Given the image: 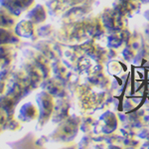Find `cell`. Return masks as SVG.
I'll use <instances>...</instances> for the list:
<instances>
[{
	"instance_id": "cell-1",
	"label": "cell",
	"mask_w": 149,
	"mask_h": 149,
	"mask_svg": "<svg viewBox=\"0 0 149 149\" xmlns=\"http://www.w3.org/2000/svg\"><path fill=\"white\" fill-rule=\"evenodd\" d=\"M81 126V119L79 117H67L62 120L58 127L52 132L51 139L54 141L68 142L77 135Z\"/></svg>"
},
{
	"instance_id": "cell-2",
	"label": "cell",
	"mask_w": 149,
	"mask_h": 149,
	"mask_svg": "<svg viewBox=\"0 0 149 149\" xmlns=\"http://www.w3.org/2000/svg\"><path fill=\"white\" fill-rule=\"evenodd\" d=\"M36 102L39 109L38 123L42 126L51 119L55 107V97L46 91H43L37 95Z\"/></svg>"
},
{
	"instance_id": "cell-3",
	"label": "cell",
	"mask_w": 149,
	"mask_h": 149,
	"mask_svg": "<svg viewBox=\"0 0 149 149\" xmlns=\"http://www.w3.org/2000/svg\"><path fill=\"white\" fill-rule=\"evenodd\" d=\"M124 16L117 12L114 8H105L102 11L100 19L103 24L105 31L109 33L119 32L126 28V24L124 21Z\"/></svg>"
},
{
	"instance_id": "cell-4",
	"label": "cell",
	"mask_w": 149,
	"mask_h": 149,
	"mask_svg": "<svg viewBox=\"0 0 149 149\" xmlns=\"http://www.w3.org/2000/svg\"><path fill=\"white\" fill-rule=\"evenodd\" d=\"M77 102L78 107L81 109V111L86 112L90 111L97 107V105L100 103V98L97 93H93L88 86H80L76 92Z\"/></svg>"
},
{
	"instance_id": "cell-5",
	"label": "cell",
	"mask_w": 149,
	"mask_h": 149,
	"mask_svg": "<svg viewBox=\"0 0 149 149\" xmlns=\"http://www.w3.org/2000/svg\"><path fill=\"white\" fill-rule=\"evenodd\" d=\"M81 52L86 57H90L97 64H104L109 58V52L102 46H98L95 39L90 38L80 46Z\"/></svg>"
},
{
	"instance_id": "cell-6",
	"label": "cell",
	"mask_w": 149,
	"mask_h": 149,
	"mask_svg": "<svg viewBox=\"0 0 149 149\" xmlns=\"http://www.w3.org/2000/svg\"><path fill=\"white\" fill-rule=\"evenodd\" d=\"M35 0H0V6L4 7L12 15L18 17L33 6Z\"/></svg>"
},
{
	"instance_id": "cell-7",
	"label": "cell",
	"mask_w": 149,
	"mask_h": 149,
	"mask_svg": "<svg viewBox=\"0 0 149 149\" xmlns=\"http://www.w3.org/2000/svg\"><path fill=\"white\" fill-rule=\"evenodd\" d=\"M22 71L24 74H25L28 85L31 86L32 88H37L41 84L43 79H44L43 74H41V72L38 70L37 67L35 65H33L29 60H26L23 63Z\"/></svg>"
},
{
	"instance_id": "cell-8",
	"label": "cell",
	"mask_w": 149,
	"mask_h": 149,
	"mask_svg": "<svg viewBox=\"0 0 149 149\" xmlns=\"http://www.w3.org/2000/svg\"><path fill=\"white\" fill-rule=\"evenodd\" d=\"M85 22V28L86 31L88 38L93 39H98L100 37L103 36L107 31H105L103 24L102 22L100 17H92L84 20Z\"/></svg>"
},
{
	"instance_id": "cell-9",
	"label": "cell",
	"mask_w": 149,
	"mask_h": 149,
	"mask_svg": "<svg viewBox=\"0 0 149 149\" xmlns=\"http://www.w3.org/2000/svg\"><path fill=\"white\" fill-rule=\"evenodd\" d=\"M100 130L104 134L113 133L118 126V119L116 115L109 110L105 111L100 119Z\"/></svg>"
},
{
	"instance_id": "cell-10",
	"label": "cell",
	"mask_w": 149,
	"mask_h": 149,
	"mask_svg": "<svg viewBox=\"0 0 149 149\" xmlns=\"http://www.w3.org/2000/svg\"><path fill=\"white\" fill-rule=\"evenodd\" d=\"M14 33L18 36L19 38H27V39H33L36 37L35 24L32 21L25 19L20 22H18L14 27Z\"/></svg>"
},
{
	"instance_id": "cell-11",
	"label": "cell",
	"mask_w": 149,
	"mask_h": 149,
	"mask_svg": "<svg viewBox=\"0 0 149 149\" xmlns=\"http://www.w3.org/2000/svg\"><path fill=\"white\" fill-rule=\"evenodd\" d=\"M88 81L91 83V85L97 86V88H109L110 85V80L109 77H107L102 71V68L100 66H97L95 69L90 70V74H88Z\"/></svg>"
},
{
	"instance_id": "cell-12",
	"label": "cell",
	"mask_w": 149,
	"mask_h": 149,
	"mask_svg": "<svg viewBox=\"0 0 149 149\" xmlns=\"http://www.w3.org/2000/svg\"><path fill=\"white\" fill-rule=\"evenodd\" d=\"M48 15V11L46 7L43 5H36L33 8H30L29 11L27 12V15H26V19L32 21L35 25L37 24H42L46 21Z\"/></svg>"
},
{
	"instance_id": "cell-13",
	"label": "cell",
	"mask_w": 149,
	"mask_h": 149,
	"mask_svg": "<svg viewBox=\"0 0 149 149\" xmlns=\"http://www.w3.org/2000/svg\"><path fill=\"white\" fill-rule=\"evenodd\" d=\"M39 117V109L32 102H26L19 110V119L21 121H32Z\"/></svg>"
},
{
	"instance_id": "cell-14",
	"label": "cell",
	"mask_w": 149,
	"mask_h": 149,
	"mask_svg": "<svg viewBox=\"0 0 149 149\" xmlns=\"http://www.w3.org/2000/svg\"><path fill=\"white\" fill-rule=\"evenodd\" d=\"M44 91H46L49 93H51L54 97H65V88L62 86L61 81L57 79H45Z\"/></svg>"
},
{
	"instance_id": "cell-15",
	"label": "cell",
	"mask_w": 149,
	"mask_h": 149,
	"mask_svg": "<svg viewBox=\"0 0 149 149\" xmlns=\"http://www.w3.org/2000/svg\"><path fill=\"white\" fill-rule=\"evenodd\" d=\"M69 103L63 97H60L58 103H55L54 111H53V118L55 121L61 122L62 120L69 117Z\"/></svg>"
},
{
	"instance_id": "cell-16",
	"label": "cell",
	"mask_w": 149,
	"mask_h": 149,
	"mask_svg": "<svg viewBox=\"0 0 149 149\" xmlns=\"http://www.w3.org/2000/svg\"><path fill=\"white\" fill-rule=\"evenodd\" d=\"M16 25V19L15 16L8 10H6L4 7L0 6V27L12 29Z\"/></svg>"
},
{
	"instance_id": "cell-17",
	"label": "cell",
	"mask_w": 149,
	"mask_h": 149,
	"mask_svg": "<svg viewBox=\"0 0 149 149\" xmlns=\"http://www.w3.org/2000/svg\"><path fill=\"white\" fill-rule=\"evenodd\" d=\"M19 42V37L11 29L0 27V45L15 44Z\"/></svg>"
},
{
	"instance_id": "cell-18",
	"label": "cell",
	"mask_w": 149,
	"mask_h": 149,
	"mask_svg": "<svg viewBox=\"0 0 149 149\" xmlns=\"http://www.w3.org/2000/svg\"><path fill=\"white\" fill-rule=\"evenodd\" d=\"M16 100L13 97L9 95H3L1 98H0V109L6 112V113H12V110L14 109V104H15ZM14 111V110H13Z\"/></svg>"
},
{
	"instance_id": "cell-19",
	"label": "cell",
	"mask_w": 149,
	"mask_h": 149,
	"mask_svg": "<svg viewBox=\"0 0 149 149\" xmlns=\"http://www.w3.org/2000/svg\"><path fill=\"white\" fill-rule=\"evenodd\" d=\"M51 71L53 72V74H54L55 79H57V80H59V81L66 78L67 74H68V71H67L66 67H65L61 62H58V61L53 64Z\"/></svg>"
},
{
	"instance_id": "cell-20",
	"label": "cell",
	"mask_w": 149,
	"mask_h": 149,
	"mask_svg": "<svg viewBox=\"0 0 149 149\" xmlns=\"http://www.w3.org/2000/svg\"><path fill=\"white\" fill-rule=\"evenodd\" d=\"M11 60V50L8 45H0V66L4 67Z\"/></svg>"
},
{
	"instance_id": "cell-21",
	"label": "cell",
	"mask_w": 149,
	"mask_h": 149,
	"mask_svg": "<svg viewBox=\"0 0 149 149\" xmlns=\"http://www.w3.org/2000/svg\"><path fill=\"white\" fill-rule=\"evenodd\" d=\"M122 67L123 64L120 62H116V61H111L109 64V71L110 74H112L113 76H117L119 74V73L122 71Z\"/></svg>"
},
{
	"instance_id": "cell-22",
	"label": "cell",
	"mask_w": 149,
	"mask_h": 149,
	"mask_svg": "<svg viewBox=\"0 0 149 149\" xmlns=\"http://www.w3.org/2000/svg\"><path fill=\"white\" fill-rule=\"evenodd\" d=\"M143 38L149 45V22L143 26Z\"/></svg>"
},
{
	"instance_id": "cell-23",
	"label": "cell",
	"mask_w": 149,
	"mask_h": 149,
	"mask_svg": "<svg viewBox=\"0 0 149 149\" xmlns=\"http://www.w3.org/2000/svg\"><path fill=\"white\" fill-rule=\"evenodd\" d=\"M6 122V112L0 109V129L3 126H5Z\"/></svg>"
},
{
	"instance_id": "cell-24",
	"label": "cell",
	"mask_w": 149,
	"mask_h": 149,
	"mask_svg": "<svg viewBox=\"0 0 149 149\" xmlns=\"http://www.w3.org/2000/svg\"><path fill=\"white\" fill-rule=\"evenodd\" d=\"M144 17L147 19L148 22H149V10H146L145 12H144Z\"/></svg>"
},
{
	"instance_id": "cell-25",
	"label": "cell",
	"mask_w": 149,
	"mask_h": 149,
	"mask_svg": "<svg viewBox=\"0 0 149 149\" xmlns=\"http://www.w3.org/2000/svg\"><path fill=\"white\" fill-rule=\"evenodd\" d=\"M138 1H141L143 3H149V0H138Z\"/></svg>"
}]
</instances>
